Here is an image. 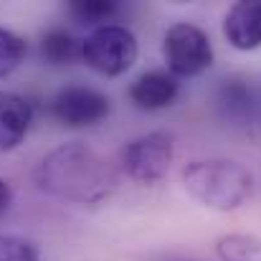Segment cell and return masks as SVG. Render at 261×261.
<instances>
[{"label": "cell", "mask_w": 261, "mask_h": 261, "mask_svg": "<svg viewBox=\"0 0 261 261\" xmlns=\"http://www.w3.org/2000/svg\"><path fill=\"white\" fill-rule=\"evenodd\" d=\"M36 180L46 193L74 203H99L117 185L114 168L82 142L46 155L36 170Z\"/></svg>", "instance_id": "6da1fadb"}, {"label": "cell", "mask_w": 261, "mask_h": 261, "mask_svg": "<svg viewBox=\"0 0 261 261\" xmlns=\"http://www.w3.org/2000/svg\"><path fill=\"white\" fill-rule=\"evenodd\" d=\"M185 190L213 211H236L254 193V175L241 163L213 158L188 163L180 173Z\"/></svg>", "instance_id": "7a4b0ae2"}, {"label": "cell", "mask_w": 261, "mask_h": 261, "mask_svg": "<svg viewBox=\"0 0 261 261\" xmlns=\"http://www.w3.org/2000/svg\"><path fill=\"white\" fill-rule=\"evenodd\" d=\"M140 46L129 28L107 23L94 28L82 41V59L91 71L101 76H119L129 71L137 61Z\"/></svg>", "instance_id": "3957f363"}, {"label": "cell", "mask_w": 261, "mask_h": 261, "mask_svg": "<svg viewBox=\"0 0 261 261\" xmlns=\"http://www.w3.org/2000/svg\"><path fill=\"white\" fill-rule=\"evenodd\" d=\"M163 54L173 76H198L213 64V43L208 33L193 23H175L165 33Z\"/></svg>", "instance_id": "277c9868"}, {"label": "cell", "mask_w": 261, "mask_h": 261, "mask_svg": "<svg viewBox=\"0 0 261 261\" xmlns=\"http://www.w3.org/2000/svg\"><path fill=\"white\" fill-rule=\"evenodd\" d=\"M175 155V140L168 132H150L132 140L122 152L124 173L137 182H158L165 177Z\"/></svg>", "instance_id": "5b68a950"}, {"label": "cell", "mask_w": 261, "mask_h": 261, "mask_svg": "<svg viewBox=\"0 0 261 261\" xmlns=\"http://www.w3.org/2000/svg\"><path fill=\"white\" fill-rule=\"evenodd\" d=\"M109 104L112 101L107 94L91 87L74 84L56 94L51 109H54V117L66 127H91L109 114Z\"/></svg>", "instance_id": "8992f818"}, {"label": "cell", "mask_w": 261, "mask_h": 261, "mask_svg": "<svg viewBox=\"0 0 261 261\" xmlns=\"http://www.w3.org/2000/svg\"><path fill=\"white\" fill-rule=\"evenodd\" d=\"M223 36L239 51L261 46V0L236 3L223 18Z\"/></svg>", "instance_id": "52a82bcc"}, {"label": "cell", "mask_w": 261, "mask_h": 261, "mask_svg": "<svg viewBox=\"0 0 261 261\" xmlns=\"http://www.w3.org/2000/svg\"><path fill=\"white\" fill-rule=\"evenodd\" d=\"M31 122L33 109L28 99L13 91H0V152L15 150L28 135Z\"/></svg>", "instance_id": "ba28073f"}, {"label": "cell", "mask_w": 261, "mask_h": 261, "mask_svg": "<svg viewBox=\"0 0 261 261\" xmlns=\"http://www.w3.org/2000/svg\"><path fill=\"white\" fill-rule=\"evenodd\" d=\"M175 96H177V82L168 71H145L129 87L132 104L145 112H158L170 107Z\"/></svg>", "instance_id": "9c48e42d"}, {"label": "cell", "mask_w": 261, "mask_h": 261, "mask_svg": "<svg viewBox=\"0 0 261 261\" xmlns=\"http://www.w3.org/2000/svg\"><path fill=\"white\" fill-rule=\"evenodd\" d=\"M41 54L48 64L64 66V64H74L76 59H82V43L69 33V31H48L41 41Z\"/></svg>", "instance_id": "30bf717a"}, {"label": "cell", "mask_w": 261, "mask_h": 261, "mask_svg": "<svg viewBox=\"0 0 261 261\" xmlns=\"http://www.w3.org/2000/svg\"><path fill=\"white\" fill-rule=\"evenodd\" d=\"M216 254L221 261H261V236L249 233H228L216 244Z\"/></svg>", "instance_id": "8fae6325"}, {"label": "cell", "mask_w": 261, "mask_h": 261, "mask_svg": "<svg viewBox=\"0 0 261 261\" xmlns=\"http://www.w3.org/2000/svg\"><path fill=\"white\" fill-rule=\"evenodd\" d=\"M71 15L82 23V25H107V20L119 10V5L114 0H74L69 5Z\"/></svg>", "instance_id": "7c38bea8"}, {"label": "cell", "mask_w": 261, "mask_h": 261, "mask_svg": "<svg viewBox=\"0 0 261 261\" xmlns=\"http://www.w3.org/2000/svg\"><path fill=\"white\" fill-rule=\"evenodd\" d=\"M23 56H25V41L13 31L0 28V79L10 76L20 66Z\"/></svg>", "instance_id": "4fadbf2b"}, {"label": "cell", "mask_w": 261, "mask_h": 261, "mask_svg": "<svg viewBox=\"0 0 261 261\" xmlns=\"http://www.w3.org/2000/svg\"><path fill=\"white\" fill-rule=\"evenodd\" d=\"M0 261H38V254L18 236H0Z\"/></svg>", "instance_id": "5bb4252c"}, {"label": "cell", "mask_w": 261, "mask_h": 261, "mask_svg": "<svg viewBox=\"0 0 261 261\" xmlns=\"http://www.w3.org/2000/svg\"><path fill=\"white\" fill-rule=\"evenodd\" d=\"M10 205V185L0 177V213Z\"/></svg>", "instance_id": "9a60e30c"}]
</instances>
